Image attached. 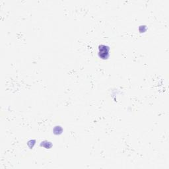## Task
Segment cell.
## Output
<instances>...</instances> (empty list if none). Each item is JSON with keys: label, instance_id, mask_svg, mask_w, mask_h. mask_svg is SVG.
<instances>
[{"label": "cell", "instance_id": "cell-1", "mask_svg": "<svg viewBox=\"0 0 169 169\" xmlns=\"http://www.w3.org/2000/svg\"><path fill=\"white\" fill-rule=\"evenodd\" d=\"M99 54L100 57H101L103 59H107L108 57V54H109L108 47L104 45L100 46L99 47Z\"/></svg>", "mask_w": 169, "mask_h": 169}]
</instances>
